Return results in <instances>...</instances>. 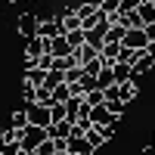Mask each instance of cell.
Returning <instances> with one entry per match:
<instances>
[{"mask_svg": "<svg viewBox=\"0 0 155 155\" xmlns=\"http://www.w3.org/2000/svg\"><path fill=\"white\" fill-rule=\"evenodd\" d=\"M47 137H50L47 127H41V124H28V127H25V134H22V152H37V146H41Z\"/></svg>", "mask_w": 155, "mask_h": 155, "instance_id": "1", "label": "cell"}, {"mask_svg": "<svg viewBox=\"0 0 155 155\" xmlns=\"http://www.w3.org/2000/svg\"><path fill=\"white\" fill-rule=\"evenodd\" d=\"M16 31H19V37L31 41L34 34H41V16H34V12H22V16L16 19Z\"/></svg>", "mask_w": 155, "mask_h": 155, "instance_id": "2", "label": "cell"}, {"mask_svg": "<svg viewBox=\"0 0 155 155\" xmlns=\"http://www.w3.org/2000/svg\"><path fill=\"white\" fill-rule=\"evenodd\" d=\"M124 44L127 47H134V50H149V34H146V28H127V34H124Z\"/></svg>", "mask_w": 155, "mask_h": 155, "instance_id": "3", "label": "cell"}, {"mask_svg": "<svg viewBox=\"0 0 155 155\" xmlns=\"http://www.w3.org/2000/svg\"><path fill=\"white\" fill-rule=\"evenodd\" d=\"M41 34H44V37H59V34H65V19H62V16L41 19Z\"/></svg>", "mask_w": 155, "mask_h": 155, "instance_id": "4", "label": "cell"}, {"mask_svg": "<svg viewBox=\"0 0 155 155\" xmlns=\"http://www.w3.org/2000/svg\"><path fill=\"white\" fill-rule=\"evenodd\" d=\"M152 68H155V53H152V50H143V53H140V59L134 62V78L140 81V78L149 74Z\"/></svg>", "mask_w": 155, "mask_h": 155, "instance_id": "5", "label": "cell"}, {"mask_svg": "<svg viewBox=\"0 0 155 155\" xmlns=\"http://www.w3.org/2000/svg\"><path fill=\"white\" fill-rule=\"evenodd\" d=\"M68 152L71 155H93V143H90L87 137H68Z\"/></svg>", "mask_w": 155, "mask_h": 155, "instance_id": "6", "label": "cell"}, {"mask_svg": "<svg viewBox=\"0 0 155 155\" xmlns=\"http://www.w3.org/2000/svg\"><path fill=\"white\" fill-rule=\"evenodd\" d=\"M90 118H93V124H109L112 118H118V115H112V109L106 106V102H99V106L90 109Z\"/></svg>", "mask_w": 155, "mask_h": 155, "instance_id": "7", "label": "cell"}, {"mask_svg": "<svg viewBox=\"0 0 155 155\" xmlns=\"http://www.w3.org/2000/svg\"><path fill=\"white\" fill-rule=\"evenodd\" d=\"M22 81H25V84H34V87H41V84L47 81V68H41V65H34V68H25Z\"/></svg>", "mask_w": 155, "mask_h": 155, "instance_id": "8", "label": "cell"}, {"mask_svg": "<svg viewBox=\"0 0 155 155\" xmlns=\"http://www.w3.org/2000/svg\"><path fill=\"white\" fill-rule=\"evenodd\" d=\"M112 71H115V81H118V84H124V81L134 78V65H130V62H121V59L112 65Z\"/></svg>", "mask_w": 155, "mask_h": 155, "instance_id": "9", "label": "cell"}, {"mask_svg": "<svg viewBox=\"0 0 155 155\" xmlns=\"http://www.w3.org/2000/svg\"><path fill=\"white\" fill-rule=\"evenodd\" d=\"M71 127H74V121L62 118V121H53L47 130H50V137H71Z\"/></svg>", "mask_w": 155, "mask_h": 155, "instance_id": "10", "label": "cell"}, {"mask_svg": "<svg viewBox=\"0 0 155 155\" xmlns=\"http://www.w3.org/2000/svg\"><path fill=\"white\" fill-rule=\"evenodd\" d=\"M74 53H78V62H81V65H87V62H93V59L99 56V50H96L93 44H81Z\"/></svg>", "mask_w": 155, "mask_h": 155, "instance_id": "11", "label": "cell"}, {"mask_svg": "<svg viewBox=\"0 0 155 155\" xmlns=\"http://www.w3.org/2000/svg\"><path fill=\"white\" fill-rule=\"evenodd\" d=\"M112 84H118V81H115V71H112V65H102V71H99V78H96V87L109 90Z\"/></svg>", "mask_w": 155, "mask_h": 155, "instance_id": "12", "label": "cell"}, {"mask_svg": "<svg viewBox=\"0 0 155 155\" xmlns=\"http://www.w3.org/2000/svg\"><path fill=\"white\" fill-rule=\"evenodd\" d=\"M9 124H12V127H19V130H25V127L31 124V121H28V109H25V106L16 109V112H12V118H9Z\"/></svg>", "mask_w": 155, "mask_h": 155, "instance_id": "13", "label": "cell"}, {"mask_svg": "<svg viewBox=\"0 0 155 155\" xmlns=\"http://www.w3.org/2000/svg\"><path fill=\"white\" fill-rule=\"evenodd\" d=\"M53 96H56V102H68V99L74 96V90H71V84H68V81H62V84L53 90Z\"/></svg>", "mask_w": 155, "mask_h": 155, "instance_id": "14", "label": "cell"}, {"mask_svg": "<svg viewBox=\"0 0 155 155\" xmlns=\"http://www.w3.org/2000/svg\"><path fill=\"white\" fill-rule=\"evenodd\" d=\"M140 16H143L146 25L155 22V3H152V0H143V3H140Z\"/></svg>", "mask_w": 155, "mask_h": 155, "instance_id": "15", "label": "cell"}, {"mask_svg": "<svg viewBox=\"0 0 155 155\" xmlns=\"http://www.w3.org/2000/svg\"><path fill=\"white\" fill-rule=\"evenodd\" d=\"M56 152H59V149H56V140H53V137H47L44 143L37 146V155H56Z\"/></svg>", "mask_w": 155, "mask_h": 155, "instance_id": "16", "label": "cell"}, {"mask_svg": "<svg viewBox=\"0 0 155 155\" xmlns=\"http://www.w3.org/2000/svg\"><path fill=\"white\" fill-rule=\"evenodd\" d=\"M106 106L112 109V115H118V118H121L124 109H127V102H121V99H106Z\"/></svg>", "mask_w": 155, "mask_h": 155, "instance_id": "17", "label": "cell"}, {"mask_svg": "<svg viewBox=\"0 0 155 155\" xmlns=\"http://www.w3.org/2000/svg\"><path fill=\"white\" fill-rule=\"evenodd\" d=\"M99 9H106V12H118V9H121V0H99Z\"/></svg>", "mask_w": 155, "mask_h": 155, "instance_id": "18", "label": "cell"}, {"mask_svg": "<svg viewBox=\"0 0 155 155\" xmlns=\"http://www.w3.org/2000/svg\"><path fill=\"white\" fill-rule=\"evenodd\" d=\"M146 34H149V41H155V22H149V25H146Z\"/></svg>", "mask_w": 155, "mask_h": 155, "instance_id": "19", "label": "cell"}, {"mask_svg": "<svg viewBox=\"0 0 155 155\" xmlns=\"http://www.w3.org/2000/svg\"><path fill=\"white\" fill-rule=\"evenodd\" d=\"M140 155H155V143H152V146H146V149L140 152Z\"/></svg>", "mask_w": 155, "mask_h": 155, "instance_id": "20", "label": "cell"}, {"mask_svg": "<svg viewBox=\"0 0 155 155\" xmlns=\"http://www.w3.org/2000/svg\"><path fill=\"white\" fill-rule=\"evenodd\" d=\"M3 140H6V127H0V146H3Z\"/></svg>", "mask_w": 155, "mask_h": 155, "instance_id": "21", "label": "cell"}, {"mask_svg": "<svg viewBox=\"0 0 155 155\" xmlns=\"http://www.w3.org/2000/svg\"><path fill=\"white\" fill-rule=\"evenodd\" d=\"M149 50H152V53H155V41H152V44H149Z\"/></svg>", "mask_w": 155, "mask_h": 155, "instance_id": "22", "label": "cell"}, {"mask_svg": "<svg viewBox=\"0 0 155 155\" xmlns=\"http://www.w3.org/2000/svg\"><path fill=\"white\" fill-rule=\"evenodd\" d=\"M19 155H37V152H19Z\"/></svg>", "mask_w": 155, "mask_h": 155, "instance_id": "23", "label": "cell"}, {"mask_svg": "<svg viewBox=\"0 0 155 155\" xmlns=\"http://www.w3.org/2000/svg\"><path fill=\"white\" fill-rule=\"evenodd\" d=\"M22 3H37V0H22Z\"/></svg>", "mask_w": 155, "mask_h": 155, "instance_id": "24", "label": "cell"}, {"mask_svg": "<svg viewBox=\"0 0 155 155\" xmlns=\"http://www.w3.org/2000/svg\"><path fill=\"white\" fill-rule=\"evenodd\" d=\"M6 3H22V0H6Z\"/></svg>", "mask_w": 155, "mask_h": 155, "instance_id": "25", "label": "cell"}]
</instances>
